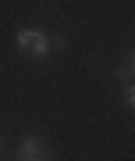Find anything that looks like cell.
I'll return each mask as SVG.
<instances>
[{
	"mask_svg": "<svg viewBox=\"0 0 135 161\" xmlns=\"http://www.w3.org/2000/svg\"><path fill=\"white\" fill-rule=\"evenodd\" d=\"M114 75H118V79H124V86H128V82H132V58L124 61V64H121V68L114 72Z\"/></svg>",
	"mask_w": 135,
	"mask_h": 161,
	"instance_id": "cell-3",
	"label": "cell"
},
{
	"mask_svg": "<svg viewBox=\"0 0 135 161\" xmlns=\"http://www.w3.org/2000/svg\"><path fill=\"white\" fill-rule=\"evenodd\" d=\"M124 108H135V90H132V82H128V86H124Z\"/></svg>",
	"mask_w": 135,
	"mask_h": 161,
	"instance_id": "cell-4",
	"label": "cell"
},
{
	"mask_svg": "<svg viewBox=\"0 0 135 161\" xmlns=\"http://www.w3.org/2000/svg\"><path fill=\"white\" fill-rule=\"evenodd\" d=\"M18 161H53V154L43 136H25L22 147H18Z\"/></svg>",
	"mask_w": 135,
	"mask_h": 161,
	"instance_id": "cell-2",
	"label": "cell"
},
{
	"mask_svg": "<svg viewBox=\"0 0 135 161\" xmlns=\"http://www.w3.org/2000/svg\"><path fill=\"white\" fill-rule=\"evenodd\" d=\"M14 43H18V50H22V54H28V58H36V61H46V58H50V50H53L50 36H46L43 29H18Z\"/></svg>",
	"mask_w": 135,
	"mask_h": 161,
	"instance_id": "cell-1",
	"label": "cell"
}]
</instances>
